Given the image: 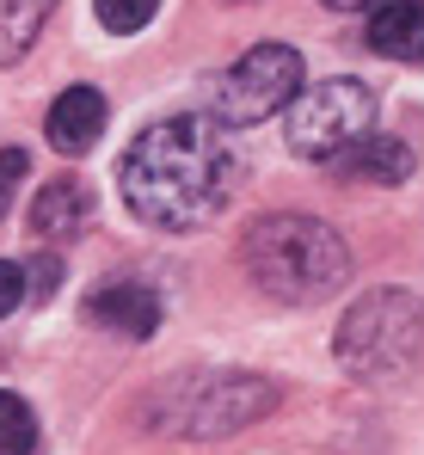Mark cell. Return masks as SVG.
Here are the masks:
<instances>
[{
    "label": "cell",
    "mask_w": 424,
    "mask_h": 455,
    "mask_svg": "<svg viewBox=\"0 0 424 455\" xmlns=\"http://www.w3.org/2000/svg\"><path fill=\"white\" fill-rule=\"evenodd\" d=\"M117 191H124L136 222L166 228V234H191V228L215 222L240 191L234 130L215 117H197V111L141 130L124 148Z\"/></svg>",
    "instance_id": "cell-1"
},
{
    "label": "cell",
    "mask_w": 424,
    "mask_h": 455,
    "mask_svg": "<svg viewBox=\"0 0 424 455\" xmlns=\"http://www.w3.org/2000/svg\"><path fill=\"white\" fill-rule=\"evenodd\" d=\"M246 271L252 283L283 307H314L345 290L351 277V246L345 234L320 216H265L246 228Z\"/></svg>",
    "instance_id": "cell-2"
},
{
    "label": "cell",
    "mask_w": 424,
    "mask_h": 455,
    "mask_svg": "<svg viewBox=\"0 0 424 455\" xmlns=\"http://www.w3.org/2000/svg\"><path fill=\"white\" fill-rule=\"evenodd\" d=\"M339 363L356 381H394L412 376L424 363V302L406 290H375L345 314L339 339H332Z\"/></svg>",
    "instance_id": "cell-3"
},
{
    "label": "cell",
    "mask_w": 424,
    "mask_h": 455,
    "mask_svg": "<svg viewBox=\"0 0 424 455\" xmlns=\"http://www.w3.org/2000/svg\"><path fill=\"white\" fill-rule=\"evenodd\" d=\"M277 406V387L252 370H210V376H185L160 394V419L179 437H234L246 425H259Z\"/></svg>",
    "instance_id": "cell-4"
},
{
    "label": "cell",
    "mask_w": 424,
    "mask_h": 455,
    "mask_svg": "<svg viewBox=\"0 0 424 455\" xmlns=\"http://www.w3.org/2000/svg\"><path fill=\"white\" fill-rule=\"evenodd\" d=\"M369 130H375V92L351 75L314 80V86H301V92L283 105L289 154H301V160H314V166L339 160V154L351 148V142H363Z\"/></svg>",
    "instance_id": "cell-5"
},
{
    "label": "cell",
    "mask_w": 424,
    "mask_h": 455,
    "mask_svg": "<svg viewBox=\"0 0 424 455\" xmlns=\"http://www.w3.org/2000/svg\"><path fill=\"white\" fill-rule=\"evenodd\" d=\"M301 92V56L289 44H252L228 75L215 80V124L240 130V124H265Z\"/></svg>",
    "instance_id": "cell-6"
},
{
    "label": "cell",
    "mask_w": 424,
    "mask_h": 455,
    "mask_svg": "<svg viewBox=\"0 0 424 455\" xmlns=\"http://www.w3.org/2000/svg\"><path fill=\"white\" fill-rule=\"evenodd\" d=\"M160 290L154 283H141V277H111V283H99L92 296H86V320L92 326H105V332H117V339H154L160 332Z\"/></svg>",
    "instance_id": "cell-7"
},
{
    "label": "cell",
    "mask_w": 424,
    "mask_h": 455,
    "mask_svg": "<svg viewBox=\"0 0 424 455\" xmlns=\"http://www.w3.org/2000/svg\"><path fill=\"white\" fill-rule=\"evenodd\" d=\"M363 44L388 62H424V0H375Z\"/></svg>",
    "instance_id": "cell-8"
},
{
    "label": "cell",
    "mask_w": 424,
    "mask_h": 455,
    "mask_svg": "<svg viewBox=\"0 0 424 455\" xmlns=\"http://www.w3.org/2000/svg\"><path fill=\"white\" fill-rule=\"evenodd\" d=\"M99 130H105V92L99 86H68L56 105H50V117H44V136H50V148L56 154H86L99 142Z\"/></svg>",
    "instance_id": "cell-9"
},
{
    "label": "cell",
    "mask_w": 424,
    "mask_h": 455,
    "mask_svg": "<svg viewBox=\"0 0 424 455\" xmlns=\"http://www.w3.org/2000/svg\"><path fill=\"white\" fill-rule=\"evenodd\" d=\"M412 166H419V154L406 142H394V136H375V130L363 142H351L339 160H326L332 179H363V185H406Z\"/></svg>",
    "instance_id": "cell-10"
},
{
    "label": "cell",
    "mask_w": 424,
    "mask_h": 455,
    "mask_svg": "<svg viewBox=\"0 0 424 455\" xmlns=\"http://www.w3.org/2000/svg\"><path fill=\"white\" fill-rule=\"evenodd\" d=\"M80 228H92V185L86 179H50L31 197V234L37 240H74Z\"/></svg>",
    "instance_id": "cell-11"
},
{
    "label": "cell",
    "mask_w": 424,
    "mask_h": 455,
    "mask_svg": "<svg viewBox=\"0 0 424 455\" xmlns=\"http://www.w3.org/2000/svg\"><path fill=\"white\" fill-rule=\"evenodd\" d=\"M50 12H56V0H0V68H12L37 44Z\"/></svg>",
    "instance_id": "cell-12"
},
{
    "label": "cell",
    "mask_w": 424,
    "mask_h": 455,
    "mask_svg": "<svg viewBox=\"0 0 424 455\" xmlns=\"http://www.w3.org/2000/svg\"><path fill=\"white\" fill-rule=\"evenodd\" d=\"M0 455H37V412L0 387Z\"/></svg>",
    "instance_id": "cell-13"
},
{
    "label": "cell",
    "mask_w": 424,
    "mask_h": 455,
    "mask_svg": "<svg viewBox=\"0 0 424 455\" xmlns=\"http://www.w3.org/2000/svg\"><path fill=\"white\" fill-rule=\"evenodd\" d=\"M92 6H99V25H105V31H117V37L141 31V25L160 12V0H92Z\"/></svg>",
    "instance_id": "cell-14"
},
{
    "label": "cell",
    "mask_w": 424,
    "mask_h": 455,
    "mask_svg": "<svg viewBox=\"0 0 424 455\" xmlns=\"http://www.w3.org/2000/svg\"><path fill=\"white\" fill-rule=\"evenodd\" d=\"M25 148H0V216H6V204H12V191H19V179H25Z\"/></svg>",
    "instance_id": "cell-15"
},
{
    "label": "cell",
    "mask_w": 424,
    "mask_h": 455,
    "mask_svg": "<svg viewBox=\"0 0 424 455\" xmlns=\"http://www.w3.org/2000/svg\"><path fill=\"white\" fill-rule=\"evenodd\" d=\"M19 302H25V265L0 259V320H6V314H12Z\"/></svg>",
    "instance_id": "cell-16"
},
{
    "label": "cell",
    "mask_w": 424,
    "mask_h": 455,
    "mask_svg": "<svg viewBox=\"0 0 424 455\" xmlns=\"http://www.w3.org/2000/svg\"><path fill=\"white\" fill-rule=\"evenodd\" d=\"M320 6H332V12H369L375 0H320Z\"/></svg>",
    "instance_id": "cell-17"
}]
</instances>
